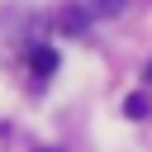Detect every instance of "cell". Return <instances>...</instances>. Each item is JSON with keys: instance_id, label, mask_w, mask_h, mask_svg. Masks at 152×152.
Returning <instances> with one entry per match:
<instances>
[{"instance_id": "obj_1", "label": "cell", "mask_w": 152, "mask_h": 152, "mask_svg": "<svg viewBox=\"0 0 152 152\" xmlns=\"http://www.w3.org/2000/svg\"><path fill=\"white\" fill-rule=\"evenodd\" d=\"M90 19H95V14H90V5H86V0H76V5H66V10L57 14V28H62L66 38H81V33L90 28Z\"/></svg>"}, {"instance_id": "obj_2", "label": "cell", "mask_w": 152, "mask_h": 152, "mask_svg": "<svg viewBox=\"0 0 152 152\" xmlns=\"http://www.w3.org/2000/svg\"><path fill=\"white\" fill-rule=\"evenodd\" d=\"M28 66H33V76H38V81H48V76L57 71V52H52V48H33Z\"/></svg>"}, {"instance_id": "obj_3", "label": "cell", "mask_w": 152, "mask_h": 152, "mask_svg": "<svg viewBox=\"0 0 152 152\" xmlns=\"http://www.w3.org/2000/svg\"><path fill=\"white\" fill-rule=\"evenodd\" d=\"M86 5H90V14H95V19H114V14H124V5H128V0H86Z\"/></svg>"}, {"instance_id": "obj_4", "label": "cell", "mask_w": 152, "mask_h": 152, "mask_svg": "<svg viewBox=\"0 0 152 152\" xmlns=\"http://www.w3.org/2000/svg\"><path fill=\"white\" fill-rule=\"evenodd\" d=\"M124 114L128 119H147V95H128L124 100Z\"/></svg>"}, {"instance_id": "obj_5", "label": "cell", "mask_w": 152, "mask_h": 152, "mask_svg": "<svg viewBox=\"0 0 152 152\" xmlns=\"http://www.w3.org/2000/svg\"><path fill=\"white\" fill-rule=\"evenodd\" d=\"M142 76H147V81H152V62H147V71H142Z\"/></svg>"}]
</instances>
